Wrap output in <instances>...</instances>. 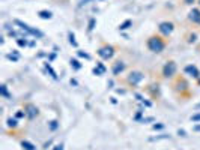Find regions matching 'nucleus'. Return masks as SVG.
Wrapping results in <instances>:
<instances>
[{
	"mask_svg": "<svg viewBox=\"0 0 200 150\" xmlns=\"http://www.w3.org/2000/svg\"><path fill=\"white\" fill-rule=\"evenodd\" d=\"M146 47L151 53H155V54H160L165 50L167 47V41L164 39V36H160V35H152V36L148 38L146 41Z\"/></svg>",
	"mask_w": 200,
	"mask_h": 150,
	"instance_id": "1",
	"label": "nucleus"
},
{
	"mask_svg": "<svg viewBox=\"0 0 200 150\" xmlns=\"http://www.w3.org/2000/svg\"><path fill=\"white\" fill-rule=\"evenodd\" d=\"M115 53H116L115 47H113V45H108V44H102V45L98 48V51H96V54H98L102 60H110V59L115 56Z\"/></svg>",
	"mask_w": 200,
	"mask_h": 150,
	"instance_id": "2",
	"label": "nucleus"
},
{
	"mask_svg": "<svg viewBox=\"0 0 200 150\" xmlns=\"http://www.w3.org/2000/svg\"><path fill=\"white\" fill-rule=\"evenodd\" d=\"M143 80H145V74L140 72V71H131L125 78L128 86H138Z\"/></svg>",
	"mask_w": 200,
	"mask_h": 150,
	"instance_id": "3",
	"label": "nucleus"
},
{
	"mask_svg": "<svg viewBox=\"0 0 200 150\" xmlns=\"http://www.w3.org/2000/svg\"><path fill=\"white\" fill-rule=\"evenodd\" d=\"M176 72H178V65H176V62L168 60V62L164 63V66H162V77H164V78H173V77L176 75Z\"/></svg>",
	"mask_w": 200,
	"mask_h": 150,
	"instance_id": "4",
	"label": "nucleus"
},
{
	"mask_svg": "<svg viewBox=\"0 0 200 150\" xmlns=\"http://www.w3.org/2000/svg\"><path fill=\"white\" fill-rule=\"evenodd\" d=\"M15 24L17 26H20V29L21 30H24V32H27L29 35H32V36L35 38H42L44 36V33L38 30V29H35V27H30L29 24H26V23H23V21H20V20H15Z\"/></svg>",
	"mask_w": 200,
	"mask_h": 150,
	"instance_id": "5",
	"label": "nucleus"
},
{
	"mask_svg": "<svg viewBox=\"0 0 200 150\" xmlns=\"http://www.w3.org/2000/svg\"><path fill=\"white\" fill-rule=\"evenodd\" d=\"M173 87H175V90L179 92L181 95H182V93H188V90H190V84H188V81H187L184 77H179V78L176 80V83L173 84Z\"/></svg>",
	"mask_w": 200,
	"mask_h": 150,
	"instance_id": "6",
	"label": "nucleus"
},
{
	"mask_svg": "<svg viewBox=\"0 0 200 150\" xmlns=\"http://www.w3.org/2000/svg\"><path fill=\"white\" fill-rule=\"evenodd\" d=\"M158 30H160V33L162 36H170L175 30V24L172 21H162L158 26Z\"/></svg>",
	"mask_w": 200,
	"mask_h": 150,
	"instance_id": "7",
	"label": "nucleus"
},
{
	"mask_svg": "<svg viewBox=\"0 0 200 150\" xmlns=\"http://www.w3.org/2000/svg\"><path fill=\"white\" fill-rule=\"evenodd\" d=\"M24 111H26V116L30 120L35 119V117H38V114H39V110H38V107L35 104H26L24 105Z\"/></svg>",
	"mask_w": 200,
	"mask_h": 150,
	"instance_id": "8",
	"label": "nucleus"
},
{
	"mask_svg": "<svg viewBox=\"0 0 200 150\" xmlns=\"http://www.w3.org/2000/svg\"><path fill=\"white\" fill-rule=\"evenodd\" d=\"M188 21L193 23V24L200 26V9L199 8H193V9L188 12Z\"/></svg>",
	"mask_w": 200,
	"mask_h": 150,
	"instance_id": "9",
	"label": "nucleus"
},
{
	"mask_svg": "<svg viewBox=\"0 0 200 150\" xmlns=\"http://www.w3.org/2000/svg\"><path fill=\"white\" fill-rule=\"evenodd\" d=\"M125 68H126V65H125V62H122V60H116L115 63H113V66H112V72L113 75H120L123 71H125Z\"/></svg>",
	"mask_w": 200,
	"mask_h": 150,
	"instance_id": "10",
	"label": "nucleus"
},
{
	"mask_svg": "<svg viewBox=\"0 0 200 150\" xmlns=\"http://www.w3.org/2000/svg\"><path fill=\"white\" fill-rule=\"evenodd\" d=\"M184 71H185V74L190 75V77H191V78H194V80H199V78H200L199 69H197L194 65H187V66L184 68Z\"/></svg>",
	"mask_w": 200,
	"mask_h": 150,
	"instance_id": "11",
	"label": "nucleus"
},
{
	"mask_svg": "<svg viewBox=\"0 0 200 150\" xmlns=\"http://www.w3.org/2000/svg\"><path fill=\"white\" fill-rule=\"evenodd\" d=\"M21 147L24 150H36V146H35L33 143L27 141V140H23V141H21Z\"/></svg>",
	"mask_w": 200,
	"mask_h": 150,
	"instance_id": "12",
	"label": "nucleus"
},
{
	"mask_svg": "<svg viewBox=\"0 0 200 150\" xmlns=\"http://www.w3.org/2000/svg\"><path fill=\"white\" fill-rule=\"evenodd\" d=\"M69 63H71L72 69H75V71H80L81 66H83V65L80 63V60H77V59H71V60H69Z\"/></svg>",
	"mask_w": 200,
	"mask_h": 150,
	"instance_id": "13",
	"label": "nucleus"
},
{
	"mask_svg": "<svg viewBox=\"0 0 200 150\" xmlns=\"http://www.w3.org/2000/svg\"><path fill=\"white\" fill-rule=\"evenodd\" d=\"M38 15H39V18H42V20H50L53 17V14L50 11H39Z\"/></svg>",
	"mask_w": 200,
	"mask_h": 150,
	"instance_id": "14",
	"label": "nucleus"
},
{
	"mask_svg": "<svg viewBox=\"0 0 200 150\" xmlns=\"http://www.w3.org/2000/svg\"><path fill=\"white\" fill-rule=\"evenodd\" d=\"M6 125H8V128H12V129H15V128L18 126V122H17V119H12V117H9V119L6 120Z\"/></svg>",
	"mask_w": 200,
	"mask_h": 150,
	"instance_id": "15",
	"label": "nucleus"
},
{
	"mask_svg": "<svg viewBox=\"0 0 200 150\" xmlns=\"http://www.w3.org/2000/svg\"><path fill=\"white\" fill-rule=\"evenodd\" d=\"M68 39H69V44L72 45V47H78V44H77V41H75V35L72 33V32H68Z\"/></svg>",
	"mask_w": 200,
	"mask_h": 150,
	"instance_id": "16",
	"label": "nucleus"
},
{
	"mask_svg": "<svg viewBox=\"0 0 200 150\" xmlns=\"http://www.w3.org/2000/svg\"><path fill=\"white\" fill-rule=\"evenodd\" d=\"M129 26H132V21L131 20H126V21H123L119 26V30H126V29H129Z\"/></svg>",
	"mask_w": 200,
	"mask_h": 150,
	"instance_id": "17",
	"label": "nucleus"
},
{
	"mask_svg": "<svg viewBox=\"0 0 200 150\" xmlns=\"http://www.w3.org/2000/svg\"><path fill=\"white\" fill-rule=\"evenodd\" d=\"M0 92H2V96H5L6 99H9V98H11V95H9V92H8V87H6V84H3V86L0 87Z\"/></svg>",
	"mask_w": 200,
	"mask_h": 150,
	"instance_id": "18",
	"label": "nucleus"
},
{
	"mask_svg": "<svg viewBox=\"0 0 200 150\" xmlns=\"http://www.w3.org/2000/svg\"><path fill=\"white\" fill-rule=\"evenodd\" d=\"M45 69H47V71L50 72V75H51V77H53L54 80H57V74H56V71H54V69H53V68L50 66V63H45Z\"/></svg>",
	"mask_w": 200,
	"mask_h": 150,
	"instance_id": "19",
	"label": "nucleus"
},
{
	"mask_svg": "<svg viewBox=\"0 0 200 150\" xmlns=\"http://www.w3.org/2000/svg\"><path fill=\"white\" fill-rule=\"evenodd\" d=\"M95 24H96V20L95 18H90L89 20V26H87V32H92L95 29Z\"/></svg>",
	"mask_w": 200,
	"mask_h": 150,
	"instance_id": "20",
	"label": "nucleus"
},
{
	"mask_svg": "<svg viewBox=\"0 0 200 150\" xmlns=\"http://www.w3.org/2000/svg\"><path fill=\"white\" fill-rule=\"evenodd\" d=\"M57 128H59L57 120H51V122H50V131H56Z\"/></svg>",
	"mask_w": 200,
	"mask_h": 150,
	"instance_id": "21",
	"label": "nucleus"
},
{
	"mask_svg": "<svg viewBox=\"0 0 200 150\" xmlns=\"http://www.w3.org/2000/svg\"><path fill=\"white\" fill-rule=\"evenodd\" d=\"M190 120H191L193 123H197V122H200V112H197V114H193V116L190 117Z\"/></svg>",
	"mask_w": 200,
	"mask_h": 150,
	"instance_id": "22",
	"label": "nucleus"
},
{
	"mask_svg": "<svg viewBox=\"0 0 200 150\" xmlns=\"http://www.w3.org/2000/svg\"><path fill=\"white\" fill-rule=\"evenodd\" d=\"M77 54H78L80 57H84L86 60H90V56H89L87 53H84V51H77Z\"/></svg>",
	"mask_w": 200,
	"mask_h": 150,
	"instance_id": "23",
	"label": "nucleus"
},
{
	"mask_svg": "<svg viewBox=\"0 0 200 150\" xmlns=\"http://www.w3.org/2000/svg\"><path fill=\"white\" fill-rule=\"evenodd\" d=\"M24 116H26V111H21V110H20V111L15 112V119H21V117H24Z\"/></svg>",
	"mask_w": 200,
	"mask_h": 150,
	"instance_id": "24",
	"label": "nucleus"
},
{
	"mask_svg": "<svg viewBox=\"0 0 200 150\" xmlns=\"http://www.w3.org/2000/svg\"><path fill=\"white\" fill-rule=\"evenodd\" d=\"M17 44H18L20 47H26V45H27V42H26V39L23 41V39H20V38L17 39Z\"/></svg>",
	"mask_w": 200,
	"mask_h": 150,
	"instance_id": "25",
	"label": "nucleus"
},
{
	"mask_svg": "<svg viewBox=\"0 0 200 150\" xmlns=\"http://www.w3.org/2000/svg\"><path fill=\"white\" fill-rule=\"evenodd\" d=\"M6 57H8L9 60H14V62H17V60H18V56H12V54H8Z\"/></svg>",
	"mask_w": 200,
	"mask_h": 150,
	"instance_id": "26",
	"label": "nucleus"
},
{
	"mask_svg": "<svg viewBox=\"0 0 200 150\" xmlns=\"http://www.w3.org/2000/svg\"><path fill=\"white\" fill-rule=\"evenodd\" d=\"M53 150H63V144L60 143V144H56L54 147H53Z\"/></svg>",
	"mask_w": 200,
	"mask_h": 150,
	"instance_id": "27",
	"label": "nucleus"
},
{
	"mask_svg": "<svg viewBox=\"0 0 200 150\" xmlns=\"http://www.w3.org/2000/svg\"><path fill=\"white\" fill-rule=\"evenodd\" d=\"M196 41V35H190V39H188V42L191 44V42H194Z\"/></svg>",
	"mask_w": 200,
	"mask_h": 150,
	"instance_id": "28",
	"label": "nucleus"
},
{
	"mask_svg": "<svg viewBox=\"0 0 200 150\" xmlns=\"http://www.w3.org/2000/svg\"><path fill=\"white\" fill-rule=\"evenodd\" d=\"M152 128H154V129H162V128H164V125H154Z\"/></svg>",
	"mask_w": 200,
	"mask_h": 150,
	"instance_id": "29",
	"label": "nucleus"
},
{
	"mask_svg": "<svg viewBox=\"0 0 200 150\" xmlns=\"http://www.w3.org/2000/svg\"><path fill=\"white\" fill-rule=\"evenodd\" d=\"M87 2H90V0H80V6H83V5H87Z\"/></svg>",
	"mask_w": 200,
	"mask_h": 150,
	"instance_id": "30",
	"label": "nucleus"
},
{
	"mask_svg": "<svg viewBox=\"0 0 200 150\" xmlns=\"http://www.w3.org/2000/svg\"><path fill=\"white\" fill-rule=\"evenodd\" d=\"M178 134H179V135H182V137H187V135H185V131H181V129H179V131H178Z\"/></svg>",
	"mask_w": 200,
	"mask_h": 150,
	"instance_id": "31",
	"label": "nucleus"
},
{
	"mask_svg": "<svg viewBox=\"0 0 200 150\" xmlns=\"http://www.w3.org/2000/svg\"><path fill=\"white\" fill-rule=\"evenodd\" d=\"M185 2V5H191V3H194V0H184Z\"/></svg>",
	"mask_w": 200,
	"mask_h": 150,
	"instance_id": "32",
	"label": "nucleus"
},
{
	"mask_svg": "<svg viewBox=\"0 0 200 150\" xmlns=\"http://www.w3.org/2000/svg\"><path fill=\"white\" fill-rule=\"evenodd\" d=\"M196 110H200V104H197V105H196Z\"/></svg>",
	"mask_w": 200,
	"mask_h": 150,
	"instance_id": "33",
	"label": "nucleus"
},
{
	"mask_svg": "<svg viewBox=\"0 0 200 150\" xmlns=\"http://www.w3.org/2000/svg\"><path fill=\"white\" fill-rule=\"evenodd\" d=\"M194 129H196V131H200V126H196Z\"/></svg>",
	"mask_w": 200,
	"mask_h": 150,
	"instance_id": "34",
	"label": "nucleus"
},
{
	"mask_svg": "<svg viewBox=\"0 0 200 150\" xmlns=\"http://www.w3.org/2000/svg\"><path fill=\"white\" fill-rule=\"evenodd\" d=\"M199 84H200V78H199Z\"/></svg>",
	"mask_w": 200,
	"mask_h": 150,
	"instance_id": "35",
	"label": "nucleus"
},
{
	"mask_svg": "<svg viewBox=\"0 0 200 150\" xmlns=\"http://www.w3.org/2000/svg\"><path fill=\"white\" fill-rule=\"evenodd\" d=\"M199 3H200V0H199Z\"/></svg>",
	"mask_w": 200,
	"mask_h": 150,
	"instance_id": "36",
	"label": "nucleus"
}]
</instances>
